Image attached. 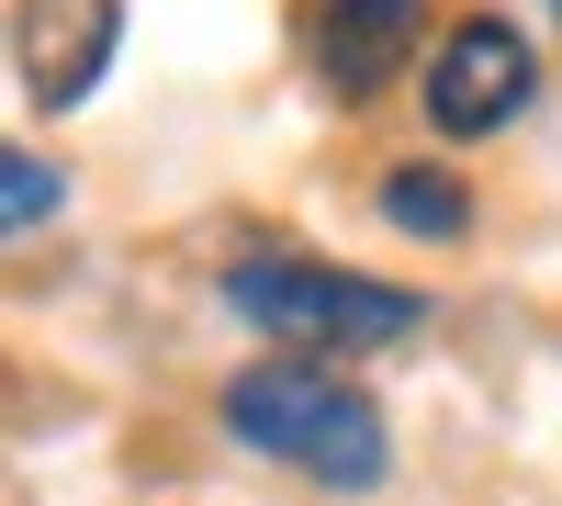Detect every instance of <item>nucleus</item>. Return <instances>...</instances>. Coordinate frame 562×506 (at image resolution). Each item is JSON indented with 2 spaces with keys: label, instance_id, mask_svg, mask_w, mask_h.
<instances>
[{
  "label": "nucleus",
  "instance_id": "f257e3e1",
  "mask_svg": "<svg viewBox=\"0 0 562 506\" xmlns=\"http://www.w3.org/2000/svg\"><path fill=\"white\" fill-rule=\"evenodd\" d=\"M225 428L259 439L270 462L315 473V484H383V417L326 360H259V372H237L225 383Z\"/></svg>",
  "mask_w": 562,
  "mask_h": 506
},
{
  "label": "nucleus",
  "instance_id": "423d86ee",
  "mask_svg": "<svg viewBox=\"0 0 562 506\" xmlns=\"http://www.w3.org/2000/svg\"><path fill=\"white\" fill-rule=\"evenodd\" d=\"M383 214L405 225V237H461V225H473V192H461L450 169H394L383 180Z\"/></svg>",
  "mask_w": 562,
  "mask_h": 506
},
{
  "label": "nucleus",
  "instance_id": "f03ea898",
  "mask_svg": "<svg viewBox=\"0 0 562 506\" xmlns=\"http://www.w3.org/2000/svg\"><path fill=\"white\" fill-rule=\"evenodd\" d=\"M225 304L281 349H394V338H416V293L349 282L326 259H237L225 270Z\"/></svg>",
  "mask_w": 562,
  "mask_h": 506
},
{
  "label": "nucleus",
  "instance_id": "0eeeda50",
  "mask_svg": "<svg viewBox=\"0 0 562 506\" xmlns=\"http://www.w3.org/2000/svg\"><path fill=\"white\" fill-rule=\"evenodd\" d=\"M12 169V225H45V203H57V180H45V158H0Z\"/></svg>",
  "mask_w": 562,
  "mask_h": 506
},
{
  "label": "nucleus",
  "instance_id": "39448f33",
  "mask_svg": "<svg viewBox=\"0 0 562 506\" xmlns=\"http://www.w3.org/2000/svg\"><path fill=\"white\" fill-rule=\"evenodd\" d=\"M405 45H416V0H326L315 68L338 79V90H383L405 68Z\"/></svg>",
  "mask_w": 562,
  "mask_h": 506
},
{
  "label": "nucleus",
  "instance_id": "7ed1b4c3",
  "mask_svg": "<svg viewBox=\"0 0 562 506\" xmlns=\"http://www.w3.org/2000/svg\"><path fill=\"white\" fill-rule=\"evenodd\" d=\"M518 102H529V45L506 34L495 12L484 23H450L439 57H428V124L439 135H495Z\"/></svg>",
  "mask_w": 562,
  "mask_h": 506
},
{
  "label": "nucleus",
  "instance_id": "20e7f679",
  "mask_svg": "<svg viewBox=\"0 0 562 506\" xmlns=\"http://www.w3.org/2000/svg\"><path fill=\"white\" fill-rule=\"evenodd\" d=\"M113 34H124V0H34V23H23V90H34V102H79V90L102 79Z\"/></svg>",
  "mask_w": 562,
  "mask_h": 506
}]
</instances>
